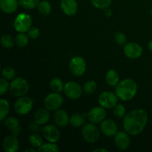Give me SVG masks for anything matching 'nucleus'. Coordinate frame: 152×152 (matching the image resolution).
Wrapping results in <instances>:
<instances>
[{"mask_svg":"<svg viewBox=\"0 0 152 152\" xmlns=\"http://www.w3.org/2000/svg\"><path fill=\"white\" fill-rule=\"evenodd\" d=\"M148 114L143 109H135L129 112L123 120L125 132L129 135L136 136L144 130L148 123Z\"/></svg>","mask_w":152,"mask_h":152,"instance_id":"1","label":"nucleus"},{"mask_svg":"<svg viewBox=\"0 0 152 152\" xmlns=\"http://www.w3.org/2000/svg\"><path fill=\"white\" fill-rule=\"evenodd\" d=\"M137 91V83L132 79H125L118 83L115 88V93L119 99L129 101L133 99Z\"/></svg>","mask_w":152,"mask_h":152,"instance_id":"2","label":"nucleus"},{"mask_svg":"<svg viewBox=\"0 0 152 152\" xmlns=\"http://www.w3.org/2000/svg\"><path fill=\"white\" fill-rule=\"evenodd\" d=\"M30 89V86L26 80L21 77L14 79L10 84V94L16 97L24 96L28 93Z\"/></svg>","mask_w":152,"mask_h":152,"instance_id":"3","label":"nucleus"},{"mask_svg":"<svg viewBox=\"0 0 152 152\" xmlns=\"http://www.w3.org/2000/svg\"><path fill=\"white\" fill-rule=\"evenodd\" d=\"M83 139L89 143L96 142L100 137V131L94 125V123H86L81 130Z\"/></svg>","mask_w":152,"mask_h":152,"instance_id":"4","label":"nucleus"},{"mask_svg":"<svg viewBox=\"0 0 152 152\" xmlns=\"http://www.w3.org/2000/svg\"><path fill=\"white\" fill-rule=\"evenodd\" d=\"M32 25V19L28 13H19L15 19L13 27L15 30L19 33L28 32Z\"/></svg>","mask_w":152,"mask_h":152,"instance_id":"5","label":"nucleus"},{"mask_svg":"<svg viewBox=\"0 0 152 152\" xmlns=\"http://www.w3.org/2000/svg\"><path fill=\"white\" fill-rule=\"evenodd\" d=\"M34 102L32 99L26 96H21L14 104V111L19 115H25L32 110Z\"/></svg>","mask_w":152,"mask_h":152,"instance_id":"6","label":"nucleus"},{"mask_svg":"<svg viewBox=\"0 0 152 152\" xmlns=\"http://www.w3.org/2000/svg\"><path fill=\"white\" fill-rule=\"evenodd\" d=\"M69 69L71 74L76 77L83 75L86 71V60L80 56H74L70 61Z\"/></svg>","mask_w":152,"mask_h":152,"instance_id":"7","label":"nucleus"},{"mask_svg":"<svg viewBox=\"0 0 152 152\" xmlns=\"http://www.w3.org/2000/svg\"><path fill=\"white\" fill-rule=\"evenodd\" d=\"M63 102V98L59 93H50L48 95L44 100L45 108L48 111H56L59 109Z\"/></svg>","mask_w":152,"mask_h":152,"instance_id":"8","label":"nucleus"},{"mask_svg":"<svg viewBox=\"0 0 152 152\" xmlns=\"http://www.w3.org/2000/svg\"><path fill=\"white\" fill-rule=\"evenodd\" d=\"M98 102L104 108H112L118 104V96L111 91H104L98 98Z\"/></svg>","mask_w":152,"mask_h":152,"instance_id":"9","label":"nucleus"},{"mask_svg":"<svg viewBox=\"0 0 152 152\" xmlns=\"http://www.w3.org/2000/svg\"><path fill=\"white\" fill-rule=\"evenodd\" d=\"M64 92L69 99H77L82 96V87L75 82H68L65 85Z\"/></svg>","mask_w":152,"mask_h":152,"instance_id":"10","label":"nucleus"},{"mask_svg":"<svg viewBox=\"0 0 152 152\" xmlns=\"http://www.w3.org/2000/svg\"><path fill=\"white\" fill-rule=\"evenodd\" d=\"M43 137L50 142H58L60 138V132L55 126L51 124L47 125L42 129Z\"/></svg>","mask_w":152,"mask_h":152,"instance_id":"11","label":"nucleus"},{"mask_svg":"<svg viewBox=\"0 0 152 152\" xmlns=\"http://www.w3.org/2000/svg\"><path fill=\"white\" fill-rule=\"evenodd\" d=\"M124 53L128 58L133 59H138L142 56V48L137 43H127L125 45Z\"/></svg>","mask_w":152,"mask_h":152,"instance_id":"12","label":"nucleus"},{"mask_svg":"<svg viewBox=\"0 0 152 152\" xmlns=\"http://www.w3.org/2000/svg\"><path fill=\"white\" fill-rule=\"evenodd\" d=\"M117 125L116 124L114 120L111 119H107L104 120L101 122L100 124V131L106 137H113L115 136L117 133Z\"/></svg>","mask_w":152,"mask_h":152,"instance_id":"13","label":"nucleus"},{"mask_svg":"<svg viewBox=\"0 0 152 152\" xmlns=\"http://www.w3.org/2000/svg\"><path fill=\"white\" fill-rule=\"evenodd\" d=\"M105 116H106V111L103 107H94L88 112V118L91 123L96 124L103 121Z\"/></svg>","mask_w":152,"mask_h":152,"instance_id":"14","label":"nucleus"},{"mask_svg":"<svg viewBox=\"0 0 152 152\" xmlns=\"http://www.w3.org/2000/svg\"><path fill=\"white\" fill-rule=\"evenodd\" d=\"M114 142L117 148L120 150H126L129 147L131 144V139L127 132H117L115 135Z\"/></svg>","mask_w":152,"mask_h":152,"instance_id":"15","label":"nucleus"},{"mask_svg":"<svg viewBox=\"0 0 152 152\" xmlns=\"http://www.w3.org/2000/svg\"><path fill=\"white\" fill-rule=\"evenodd\" d=\"M3 148L7 152H16L19 148V142L17 136L10 134L6 137L3 140Z\"/></svg>","mask_w":152,"mask_h":152,"instance_id":"16","label":"nucleus"},{"mask_svg":"<svg viewBox=\"0 0 152 152\" xmlns=\"http://www.w3.org/2000/svg\"><path fill=\"white\" fill-rule=\"evenodd\" d=\"M4 126L11 132V134L15 136H19L20 134L22 129L19 126V121L17 118L13 117H10L5 118L4 120Z\"/></svg>","mask_w":152,"mask_h":152,"instance_id":"17","label":"nucleus"},{"mask_svg":"<svg viewBox=\"0 0 152 152\" xmlns=\"http://www.w3.org/2000/svg\"><path fill=\"white\" fill-rule=\"evenodd\" d=\"M61 9L67 16H74L78 10V4L76 0H62Z\"/></svg>","mask_w":152,"mask_h":152,"instance_id":"18","label":"nucleus"},{"mask_svg":"<svg viewBox=\"0 0 152 152\" xmlns=\"http://www.w3.org/2000/svg\"><path fill=\"white\" fill-rule=\"evenodd\" d=\"M53 120L55 124L59 127H65L70 123L69 116L68 113L62 109L55 111L53 114Z\"/></svg>","mask_w":152,"mask_h":152,"instance_id":"19","label":"nucleus"},{"mask_svg":"<svg viewBox=\"0 0 152 152\" xmlns=\"http://www.w3.org/2000/svg\"><path fill=\"white\" fill-rule=\"evenodd\" d=\"M19 1L18 0H0V7L2 12L10 14L17 10Z\"/></svg>","mask_w":152,"mask_h":152,"instance_id":"20","label":"nucleus"},{"mask_svg":"<svg viewBox=\"0 0 152 152\" xmlns=\"http://www.w3.org/2000/svg\"><path fill=\"white\" fill-rule=\"evenodd\" d=\"M50 120V114L46 108H40L34 114V121L39 125H45Z\"/></svg>","mask_w":152,"mask_h":152,"instance_id":"21","label":"nucleus"},{"mask_svg":"<svg viewBox=\"0 0 152 152\" xmlns=\"http://www.w3.org/2000/svg\"><path fill=\"white\" fill-rule=\"evenodd\" d=\"M105 81L111 87H116L120 81L119 74L114 70H109L105 75Z\"/></svg>","mask_w":152,"mask_h":152,"instance_id":"22","label":"nucleus"},{"mask_svg":"<svg viewBox=\"0 0 152 152\" xmlns=\"http://www.w3.org/2000/svg\"><path fill=\"white\" fill-rule=\"evenodd\" d=\"M70 124L74 128H80L86 124V120L83 115L75 114L71 116V117L70 118Z\"/></svg>","mask_w":152,"mask_h":152,"instance_id":"23","label":"nucleus"},{"mask_svg":"<svg viewBox=\"0 0 152 152\" xmlns=\"http://www.w3.org/2000/svg\"><path fill=\"white\" fill-rule=\"evenodd\" d=\"M37 7H38L39 13L42 16H48L51 12V5H50V2L46 0H42V1H39Z\"/></svg>","mask_w":152,"mask_h":152,"instance_id":"24","label":"nucleus"},{"mask_svg":"<svg viewBox=\"0 0 152 152\" xmlns=\"http://www.w3.org/2000/svg\"><path fill=\"white\" fill-rule=\"evenodd\" d=\"M50 88L52 89V91H53V92L60 93L62 91H64L65 85H64L62 80H60L59 78H53L52 79L51 81H50Z\"/></svg>","mask_w":152,"mask_h":152,"instance_id":"25","label":"nucleus"},{"mask_svg":"<svg viewBox=\"0 0 152 152\" xmlns=\"http://www.w3.org/2000/svg\"><path fill=\"white\" fill-rule=\"evenodd\" d=\"M10 110V105L6 99H0V120L3 121L7 117Z\"/></svg>","mask_w":152,"mask_h":152,"instance_id":"26","label":"nucleus"},{"mask_svg":"<svg viewBox=\"0 0 152 152\" xmlns=\"http://www.w3.org/2000/svg\"><path fill=\"white\" fill-rule=\"evenodd\" d=\"M28 41H29V37L28 34L26 35L25 33H19L15 38V43L19 48L25 47L28 44Z\"/></svg>","mask_w":152,"mask_h":152,"instance_id":"27","label":"nucleus"},{"mask_svg":"<svg viewBox=\"0 0 152 152\" xmlns=\"http://www.w3.org/2000/svg\"><path fill=\"white\" fill-rule=\"evenodd\" d=\"M59 151V148L55 142H49L42 145L39 148V152H57Z\"/></svg>","mask_w":152,"mask_h":152,"instance_id":"28","label":"nucleus"},{"mask_svg":"<svg viewBox=\"0 0 152 152\" xmlns=\"http://www.w3.org/2000/svg\"><path fill=\"white\" fill-rule=\"evenodd\" d=\"M42 138L39 134L34 133L29 137V142L34 148H39L42 145Z\"/></svg>","mask_w":152,"mask_h":152,"instance_id":"29","label":"nucleus"},{"mask_svg":"<svg viewBox=\"0 0 152 152\" xmlns=\"http://www.w3.org/2000/svg\"><path fill=\"white\" fill-rule=\"evenodd\" d=\"M1 42L2 47L5 48H11L14 45L15 39H13L12 36L10 34H4L1 37Z\"/></svg>","mask_w":152,"mask_h":152,"instance_id":"30","label":"nucleus"},{"mask_svg":"<svg viewBox=\"0 0 152 152\" xmlns=\"http://www.w3.org/2000/svg\"><path fill=\"white\" fill-rule=\"evenodd\" d=\"M112 0H91V4L94 7L98 9H106L111 6Z\"/></svg>","mask_w":152,"mask_h":152,"instance_id":"31","label":"nucleus"},{"mask_svg":"<svg viewBox=\"0 0 152 152\" xmlns=\"http://www.w3.org/2000/svg\"><path fill=\"white\" fill-rule=\"evenodd\" d=\"M16 71L13 68L5 67L1 71V76L4 79L7 80H12L16 77Z\"/></svg>","mask_w":152,"mask_h":152,"instance_id":"32","label":"nucleus"},{"mask_svg":"<svg viewBox=\"0 0 152 152\" xmlns=\"http://www.w3.org/2000/svg\"><path fill=\"white\" fill-rule=\"evenodd\" d=\"M19 4L25 9H34L39 3V0H18Z\"/></svg>","mask_w":152,"mask_h":152,"instance_id":"33","label":"nucleus"},{"mask_svg":"<svg viewBox=\"0 0 152 152\" xmlns=\"http://www.w3.org/2000/svg\"><path fill=\"white\" fill-rule=\"evenodd\" d=\"M96 88H97L96 83L93 80H89L85 83L83 89H84V91L86 92V94H92L96 91Z\"/></svg>","mask_w":152,"mask_h":152,"instance_id":"34","label":"nucleus"},{"mask_svg":"<svg viewBox=\"0 0 152 152\" xmlns=\"http://www.w3.org/2000/svg\"><path fill=\"white\" fill-rule=\"evenodd\" d=\"M114 114L115 117L122 118L126 114V108L123 104H117L114 108Z\"/></svg>","mask_w":152,"mask_h":152,"instance_id":"35","label":"nucleus"},{"mask_svg":"<svg viewBox=\"0 0 152 152\" xmlns=\"http://www.w3.org/2000/svg\"><path fill=\"white\" fill-rule=\"evenodd\" d=\"M114 39L115 42L120 45H123L126 44V36L125 35L124 33L121 32V31H118L114 35Z\"/></svg>","mask_w":152,"mask_h":152,"instance_id":"36","label":"nucleus"},{"mask_svg":"<svg viewBox=\"0 0 152 152\" xmlns=\"http://www.w3.org/2000/svg\"><path fill=\"white\" fill-rule=\"evenodd\" d=\"M9 88H10V85L7 80L4 79L3 77L0 79V95L1 96L4 95Z\"/></svg>","mask_w":152,"mask_h":152,"instance_id":"37","label":"nucleus"},{"mask_svg":"<svg viewBox=\"0 0 152 152\" xmlns=\"http://www.w3.org/2000/svg\"><path fill=\"white\" fill-rule=\"evenodd\" d=\"M40 34V31L37 27H31L28 31V36L31 39L38 38Z\"/></svg>","mask_w":152,"mask_h":152,"instance_id":"38","label":"nucleus"},{"mask_svg":"<svg viewBox=\"0 0 152 152\" xmlns=\"http://www.w3.org/2000/svg\"><path fill=\"white\" fill-rule=\"evenodd\" d=\"M28 127H29V130L31 131L33 133L39 134L40 132H42V129L41 128V125L37 123L35 121L31 122Z\"/></svg>","mask_w":152,"mask_h":152,"instance_id":"39","label":"nucleus"},{"mask_svg":"<svg viewBox=\"0 0 152 152\" xmlns=\"http://www.w3.org/2000/svg\"><path fill=\"white\" fill-rule=\"evenodd\" d=\"M97 151H104V152H107L108 151V150L107 149H105V148H96V149H94L93 150V152H97Z\"/></svg>","mask_w":152,"mask_h":152,"instance_id":"40","label":"nucleus"},{"mask_svg":"<svg viewBox=\"0 0 152 152\" xmlns=\"http://www.w3.org/2000/svg\"><path fill=\"white\" fill-rule=\"evenodd\" d=\"M105 13L108 16H111V10H110V9H108V8L105 9Z\"/></svg>","mask_w":152,"mask_h":152,"instance_id":"41","label":"nucleus"},{"mask_svg":"<svg viewBox=\"0 0 152 152\" xmlns=\"http://www.w3.org/2000/svg\"><path fill=\"white\" fill-rule=\"evenodd\" d=\"M36 152L35 149H33V148H27L25 150V152Z\"/></svg>","mask_w":152,"mask_h":152,"instance_id":"42","label":"nucleus"},{"mask_svg":"<svg viewBox=\"0 0 152 152\" xmlns=\"http://www.w3.org/2000/svg\"><path fill=\"white\" fill-rule=\"evenodd\" d=\"M148 48H149V50L152 51V39L150 40V42H148Z\"/></svg>","mask_w":152,"mask_h":152,"instance_id":"43","label":"nucleus"}]
</instances>
